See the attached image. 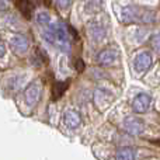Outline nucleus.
Segmentation results:
<instances>
[{
  "label": "nucleus",
  "mask_w": 160,
  "mask_h": 160,
  "mask_svg": "<svg viewBox=\"0 0 160 160\" xmlns=\"http://www.w3.org/2000/svg\"><path fill=\"white\" fill-rule=\"evenodd\" d=\"M44 38L51 45L56 47L61 51H69L70 41H69V34L65 27L63 22H58V24H52L44 31Z\"/></svg>",
  "instance_id": "f257e3e1"
},
{
  "label": "nucleus",
  "mask_w": 160,
  "mask_h": 160,
  "mask_svg": "<svg viewBox=\"0 0 160 160\" xmlns=\"http://www.w3.org/2000/svg\"><path fill=\"white\" fill-rule=\"evenodd\" d=\"M156 14L138 6H127L121 11V20L124 22H153Z\"/></svg>",
  "instance_id": "f03ea898"
},
{
  "label": "nucleus",
  "mask_w": 160,
  "mask_h": 160,
  "mask_svg": "<svg viewBox=\"0 0 160 160\" xmlns=\"http://www.w3.org/2000/svg\"><path fill=\"white\" fill-rule=\"evenodd\" d=\"M152 53H149L148 51H143V52L138 53L133 59V70H135L136 75H142V73H145L146 70H149L152 68Z\"/></svg>",
  "instance_id": "7ed1b4c3"
},
{
  "label": "nucleus",
  "mask_w": 160,
  "mask_h": 160,
  "mask_svg": "<svg viewBox=\"0 0 160 160\" xmlns=\"http://www.w3.org/2000/svg\"><path fill=\"white\" fill-rule=\"evenodd\" d=\"M42 96V83L39 80L32 82L27 88L24 90V100L27 104L30 105H35L39 101Z\"/></svg>",
  "instance_id": "20e7f679"
},
{
  "label": "nucleus",
  "mask_w": 160,
  "mask_h": 160,
  "mask_svg": "<svg viewBox=\"0 0 160 160\" xmlns=\"http://www.w3.org/2000/svg\"><path fill=\"white\" fill-rule=\"evenodd\" d=\"M119 59V51L117 48H105L97 55V62L101 66H111Z\"/></svg>",
  "instance_id": "39448f33"
},
{
  "label": "nucleus",
  "mask_w": 160,
  "mask_h": 160,
  "mask_svg": "<svg viewBox=\"0 0 160 160\" xmlns=\"http://www.w3.org/2000/svg\"><path fill=\"white\" fill-rule=\"evenodd\" d=\"M93 98H94V102H96V105L100 108V110H104L105 107H108V105L112 102L114 100V94L111 93V91H108L107 88H96V91H94L93 94Z\"/></svg>",
  "instance_id": "423d86ee"
},
{
  "label": "nucleus",
  "mask_w": 160,
  "mask_h": 160,
  "mask_svg": "<svg viewBox=\"0 0 160 160\" xmlns=\"http://www.w3.org/2000/svg\"><path fill=\"white\" fill-rule=\"evenodd\" d=\"M87 34H88L91 41L98 44V42H101L102 39L105 38L107 30H105V27L101 24V22L91 21V22H88V25H87Z\"/></svg>",
  "instance_id": "0eeeda50"
},
{
  "label": "nucleus",
  "mask_w": 160,
  "mask_h": 160,
  "mask_svg": "<svg viewBox=\"0 0 160 160\" xmlns=\"http://www.w3.org/2000/svg\"><path fill=\"white\" fill-rule=\"evenodd\" d=\"M124 129L131 135H142L145 132V124L136 117H127L124 119Z\"/></svg>",
  "instance_id": "6e6552de"
},
{
  "label": "nucleus",
  "mask_w": 160,
  "mask_h": 160,
  "mask_svg": "<svg viewBox=\"0 0 160 160\" xmlns=\"http://www.w3.org/2000/svg\"><path fill=\"white\" fill-rule=\"evenodd\" d=\"M150 104H152V97L148 93H139L132 100V110L138 114H143L149 110Z\"/></svg>",
  "instance_id": "1a4fd4ad"
},
{
  "label": "nucleus",
  "mask_w": 160,
  "mask_h": 160,
  "mask_svg": "<svg viewBox=\"0 0 160 160\" xmlns=\"http://www.w3.org/2000/svg\"><path fill=\"white\" fill-rule=\"evenodd\" d=\"M10 47L14 52L22 55V53H25L28 51V48H30V41H28V38L25 35H22V34H16V35H13L10 39Z\"/></svg>",
  "instance_id": "9d476101"
},
{
  "label": "nucleus",
  "mask_w": 160,
  "mask_h": 160,
  "mask_svg": "<svg viewBox=\"0 0 160 160\" xmlns=\"http://www.w3.org/2000/svg\"><path fill=\"white\" fill-rule=\"evenodd\" d=\"M65 124L69 128H78L80 124H82V115H80L79 111L76 110H68L65 112Z\"/></svg>",
  "instance_id": "9b49d317"
},
{
  "label": "nucleus",
  "mask_w": 160,
  "mask_h": 160,
  "mask_svg": "<svg viewBox=\"0 0 160 160\" xmlns=\"http://www.w3.org/2000/svg\"><path fill=\"white\" fill-rule=\"evenodd\" d=\"M16 6H17V8L20 10V13H21L27 20H30L31 17H32L34 4L30 2V0H17Z\"/></svg>",
  "instance_id": "f8f14e48"
},
{
  "label": "nucleus",
  "mask_w": 160,
  "mask_h": 160,
  "mask_svg": "<svg viewBox=\"0 0 160 160\" xmlns=\"http://www.w3.org/2000/svg\"><path fill=\"white\" fill-rule=\"evenodd\" d=\"M115 160H136V152L129 146H122L117 149Z\"/></svg>",
  "instance_id": "ddd939ff"
},
{
  "label": "nucleus",
  "mask_w": 160,
  "mask_h": 160,
  "mask_svg": "<svg viewBox=\"0 0 160 160\" xmlns=\"http://www.w3.org/2000/svg\"><path fill=\"white\" fill-rule=\"evenodd\" d=\"M24 84H25V76H16V78H11L7 82V87L13 91H18Z\"/></svg>",
  "instance_id": "4468645a"
},
{
  "label": "nucleus",
  "mask_w": 160,
  "mask_h": 160,
  "mask_svg": "<svg viewBox=\"0 0 160 160\" xmlns=\"http://www.w3.org/2000/svg\"><path fill=\"white\" fill-rule=\"evenodd\" d=\"M101 7H102L101 0H88V3L86 4V10L88 13H96V11L101 10Z\"/></svg>",
  "instance_id": "2eb2a0df"
},
{
  "label": "nucleus",
  "mask_w": 160,
  "mask_h": 160,
  "mask_svg": "<svg viewBox=\"0 0 160 160\" xmlns=\"http://www.w3.org/2000/svg\"><path fill=\"white\" fill-rule=\"evenodd\" d=\"M68 83H55V86H53V98H59V97L63 94V91L66 90V87H68Z\"/></svg>",
  "instance_id": "dca6fc26"
},
{
  "label": "nucleus",
  "mask_w": 160,
  "mask_h": 160,
  "mask_svg": "<svg viewBox=\"0 0 160 160\" xmlns=\"http://www.w3.org/2000/svg\"><path fill=\"white\" fill-rule=\"evenodd\" d=\"M49 14H47V13H39L38 16H37V21L39 22V24H42V25H47V24H49Z\"/></svg>",
  "instance_id": "f3484780"
},
{
  "label": "nucleus",
  "mask_w": 160,
  "mask_h": 160,
  "mask_svg": "<svg viewBox=\"0 0 160 160\" xmlns=\"http://www.w3.org/2000/svg\"><path fill=\"white\" fill-rule=\"evenodd\" d=\"M56 4H58L59 8H66V7H69L70 0H56Z\"/></svg>",
  "instance_id": "a211bd4d"
},
{
  "label": "nucleus",
  "mask_w": 160,
  "mask_h": 160,
  "mask_svg": "<svg viewBox=\"0 0 160 160\" xmlns=\"http://www.w3.org/2000/svg\"><path fill=\"white\" fill-rule=\"evenodd\" d=\"M76 69H78V72H83V70H84V62H83L82 59L76 61Z\"/></svg>",
  "instance_id": "6ab92c4d"
},
{
  "label": "nucleus",
  "mask_w": 160,
  "mask_h": 160,
  "mask_svg": "<svg viewBox=\"0 0 160 160\" xmlns=\"http://www.w3.org/2000/svg\"><path fill=\"white\" fill-rule=\"evenodd\" d=\"M4 55H6V45H4V42L0 39V58H3Z\"/></svg>",
  "instance_id": "aec40b11"
},
{
  "label": "nucleus",
  "mask_w": 160,
  "mask_h": 160,
  "mask_svg": "<svg viewBox=\"0 0 160 160\" xmlns=\"http://www.w3.org/2000/svg\"><path fill=\"white\" fill-rule=\"evenodd\" d=\"M8 2L7 0H0V10H7L8 8Z\"/></svg>",
  "instance_id": "412c9836"
},
{
  "label": "nucleus",
  "mask_w": 160,
  "mask_h": 160,
  "mask_svg": "<svg viewBox=\"0 0 160 160\" xmlns=\"http://www.w3.org/2000/svg\"><path fill=\"white\" fill-rule=\"evenodd\" d=\"M153 45H155V51L158 52V51H159V35H158V34H156L155 38H153Z\"/></svg>",
  "instance_id": "4be33fe9"
},
{
  "label": "nucleus",
  "mask_w": 160,
  "mask_h": 160,
  "mask_svg": "<svg viewBox=\"0 0 160 160\" xmlns=\"http://www.w3.org/2000/svg\"><path fill=\"white\" fill-rule=\"evenodd\" d=\"M44 4L45 6H49L51 4V0H44Z\"/></svg>",
  "instance_id": "5701e85b"
}]
</instances>
